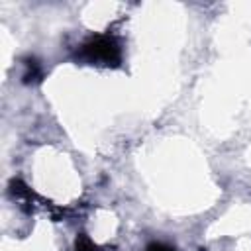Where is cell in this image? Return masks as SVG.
<instances>
[{
  "label": "cell",
  "instance_id": "cell-1",
  "mask_svg": "<svg viewBox=\"0 0 251 251\" xmlns=\"http://www.w3.org/2000/svg\"><path fill=\"white\" fill-rule=\"evenodd\" d=\"M76 57L88 65L118 67L122 63V45L114 35H108V33L94 35L82 43Z\"/></svg>",
  "mask_w": 251,
  "mask_h": 251
},
{
  "label": "cell",
  "instance_id": "cell-2",
  "mask_svg": "<svg viewBox=\"0 0 251 251\" xmlns=\"http://www.w3.org/2000/svg\"><path fill=\"white\" fill-rule=\"evenodd\" d=\"M75 251H102L86 233H80L75 241Z\"/></svg>",
  "mask_w": 251,
  "mask_h": 251
},
{
  "label": "cell",
  "instance_id": "cell-3",
  "mask_svg": "<svg viewBox=\"0 0 251 251\" xmlns=\"http://www.w3.org/2000/svg\"><path fill=\"white\" fill-rule=\"evenodd\" d=\"M145 251H176L175 247H171V245H167V243H161V241H153V243H149L147 245V249Z\"/></svg>",
  "mask_w": 251,
  "mask_h": 251
}]
</instances>
